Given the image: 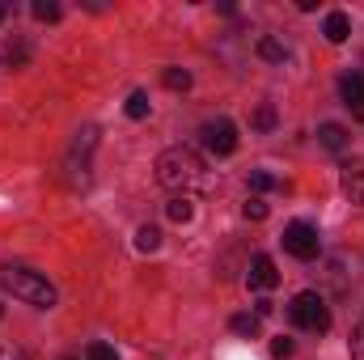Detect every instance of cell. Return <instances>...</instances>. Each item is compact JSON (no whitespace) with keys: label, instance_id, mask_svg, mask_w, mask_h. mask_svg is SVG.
I'll use <instances>...</instances> for the list:
<instances>
[{"label":"cell","instance_id":"cell-1","mask_svg":"<svg viewBox=\"0 0 364 360\" xmlns=\"http://www.w3.org/2000/svg\"><path fill=\"white\" fill-rule=\"evenodd\" d=\"M157 182L174 195H191V191H208V170L203 157L186 144H174L157 157Z\"/></svg>","mask_w":364,"mask_h":360},{"label":"cell","instance_id":"cell-2","mask_svg":"<svg viewBox=\"0 0 364 360\" xmlns=\"http://www.w3.org/2000/svg\"><path fill=\"white\" fill-rule=\"evenodd\" d=\"M0 284H4L13 297L38 305V309H51V305H55V288H51V280H43L38 271H30V268H4L0 271Z\"/></svg>","mask_w":364,"mask_h":360},{"label":"cell","instance_id":"cell-3","mask_svg":"<svg viewBox=\"0 0 364 360\" xmlns=\"http://www.w3.org/2000/svg\"><path fill=\"white\" fill-rule=\"evenodd\" d=\"M288 318H292V327H301V331H309V335H326V331H331V305H326L322 292H314V288H305V292L292 297Z\"/></svg>","mask_w":364,"mask_h":360},{"label":"cell","instance_id":"cell-4","mask_svg":"<svg viewBox=\"0 0 364 360\" xmlns=\"http://www.w3.org/2000/svg\"><path fill=\"white\" fill-rule=\"evenodd\" d=\"M284 250L292 255V259H318L322 255V238H318V229L314 225H305V221H292L288 229H284Z\"/></svg>","mask_w":364,"mask_h":360},{"label":"cell","instance_id":"cell-5","mask_svg":"<svg viewBox=\"0 0 364 360\" xmlns=\"http://www.w3.org/2000/svg\"><path fill=\"white\" fill-rule=\"evenodd\" d=\"M203 144H208V153H216V157H229V153L237 149V127H233L229 119L203 123Z\"/></svg>","mask_w":364,"mask_h":360},{"label":"cell","instance_id":"cell-6","mask_svg":"<svg viewBox=\"0 0 364 360\" xmlns=\"http://www.w3.org/2000/svg\"><path fill=\"white\" fill-rule=\"evenodd\" d=\"M246 284L259 288V292H272L275 284H279V271H275V263L267 259V255H255V259H250V268H246Z\"/></svg>","mask_w":364,"mask_h":360},{"label":"cell","instance_id":"cell-7","mask_svg":"<svg viewBox=\"0 0 364 360\" xmlns=\"http://www.w3.org/2000/svg\"><path fill=\"white\" fill-rule=\"evenodd\" d=\"M339 93H343V106L364 119V73H348V77L339 81Z\"/></svg>","mask_w":364,"mask_h":360},{"label":"cell","instance_id":"cell-8","mask_svg":"<svg viewBox=\"0 0 364 360\" xmlns=\"http://www.w3.org/2000/svg\"><path fill=\"white\" fill-rule=\"evenodd\" d=\"M322 34H326V43H348V34H352L348 13H331V17H326V26H322Z\"/></svg>","mask_w":364,"mask_h":360},{"label":"cell","instance_id":"cell-9","mask_svg":"<svg viewBox=\"0 0 364 360\" xmlns=\"http://www.w3.org/2000/svg\"><path fill=\"white\" fill-rule=\"evenodd\" d=\"M343 191L352 203H364V166H348L343 170Z\"/></svg>","mask_w":364,"mask_h":360},{"label":"cell","instance_id":"cell-10","mask_svg":"<svg viewBox=\"0 0 364 360\" xmlns=\"http://www.w3.org/2000/svg\"><path fill=\"white\" fill-rule=\"evenodd\" d=\"M318 140L331 149V153H343L348 149V132L339 127V123H322V132H318Z\"/></svg>","mask_w":364,"mask_h":360},{"label":"cell","instance_id":"cell-11","mask_svg":"<svg viewBox=\"0 0 364 360\" xmlns=\"http://www.w3.org/2000/svg\"><path fill=\"white\" fill-rule=\"evenodd\" d=\"M166 216H170V221H178V225H186V221L195 216V203H191V195H174V199L166 203Z\"/></svg>","mask_w":364,"mask_h":360},{"label":"cell","instance_id":"cell-12","mask_svg":"<svg viewBox=\"0 0 364 360\" xmlns=\"http://www.w3.org/2000/svg\"><path fill=\"white\" fill-rule=\"evenodd\" d=\"M157 246H161V229H157V225H140V229H136V250L153 255Z\"/></svg>","mask_w":364,"mask_h":360},{"label":"cell","instance_id":"cell-13","mask_svg":"<svg viewBox=\"0 0 364 360\" xmlns=\"http://www.w3.org/2000/svg\"><path fill=\"white\" fill-rule=\"evenodd\" d=\"M259 55H263L267 64H284V60H288V51H284V43H275L272 34H263V38H259Z\"/></svg>","mask_w":364,"mask_h":360},{"label":"cell","instance_id":"cell-14","mask_svg":"<svg viewBox=\"0 0 364 360\" xmlns=\"http://www.w3.org/2000/svg\"><path fill=\"white\" fill-rule=\"evenodd\" d=\"M123 110H127V119H144V115H149V93L136 90L132 97H127V106H123Z\"/></svg>","mask_w":364,"mask_h":360},{"label":"cell","instance_id":"cell-15","mask_svg":"<svg viewBox=\"0 0 364 360\" xmlns=\"http://www.w3.org/2000/svg\"><path fill=\"white\" fill-rule=\"evenodd\" d=\"M161 81H166L170 90H191V73H186V68H166Z\"/></svg>","mask_w":364,"mask_h":360},{"label":"cell","instance_id":"cell-16","mask_svg":"<svg viewBox=\"0 0 364 360\" xmlns=\"http://www.w3.org/2000/svg\"><path fill=\"white\" fill-rule=\"evenodd\" d=\"M229 327H233V331H237V335H250V339H255V335H259V318H255V314H237V318H233V322H229Z\"/></svg>","mask_w":364,"mask_h":360},{"label":"cell","instance_id":"cell-17","mask_svg":"<svg viewBox=\"0 0 364 360\" xmlns=\"http://www.w3.org/2000/svg\"><path fill=\"white\" fill-rule=\"evenodd\" d=\"M275 186H284V182L272 179L267 170H250V191H275Z\"/></svg>","mask_w":364,"mask_h":360},{"label":"cell","instance_id":"cell-18","mask_svg":"<svg viewBox=\"0 0 364 360\" xmlns=\"http://www.w3.org/2000/svg\"><path fill=\"white\" fill-rule=\"evenodd\" d=\"M255 127H259V132H272L275 127V106L272 102H263V106L255 110Z\"/></svg>","mask_w":364,"mask_h":360},{"label":"cell","instance_id":"cell-19","mask_svg":"<svg viewBox=\"0 0 364 360\" xmlns=\"http://www.w3.org/2000/svg\"><path fill=\"white\" fill-rule=\"evenodd\" d=\"M85 360H119V352H114L110 344H90V348H85Z\"/></svg>","mask_w":364,"mask_h":360},{"label":"cell","instance_id":"cell-20","mask_svg":"<svg viewBox=\"0 0 364 360\" xmlns=\"http://www.w3.org/2000/svg\"><path fill=\"white\" fill-rule=\"evenodd\" d=\"M34 17H38V21H55V17H60V4H51V0H34Z\"/></svg>","mask_w":364,"mask_h":360},{"label":"cell","instance_id":"cell-21","mask_svg":"<svg viewBox=\"0 0 364 360\" xmlns=\"http://www.w3.org/2000/svg\"><path fill=\"white\" fill-rule=\"evenodd\" d=\"M242 212H246L250 221H267V203H263L259 195H255V199H246V208H242Z\"/></svg>","mask_w":364,"mask_h":360},{"label":"cell","instance_id":"cell-22","mask_svg":"<svg viewBox=\"0 0 364 360\" xmlns=\"http://www.w3.org/2000/svg\"><path fill=\"white\" fill-rule=\"evenodd\" d=\"M352 360H364V322L352 331Z\"/></svg>","mask_w":364,"mask_h":360},{"label":"cell","instance_id":"cell-23","mask_svg":"<svg viewBox=\"0 0 364 360\" xmlns=\"http://www.w3.org/2000/svg\"><path fill=\"white\" fill-rule=\"evenodd\" d=\"M292 352H296V348H292V339H275V344H272V356L275 360H288Z\"/></svg>","mask_w":364,"mask_h":360},{"label":"cell","instance_id":"cell-24","mask_svg":"<svg viewBox=\"0 0 364 360\" xmlns=\"http://www.w3.org/2000/svg\"><path fill=\"white\" fill-rule=\"evenodd\" d=\"M272 309H275L272 301H259V305H255V318H267V314H272Z\"/></svg>","mask_w":364,"mask_h":360},{"label":"cell","instance_id":"cell-25","mask_svg":"<svg viewBox=\"0 0 364 360\" xmlns=\"http://www.w3.org/2000/svg\"><path fill=\"white\" fill-rule=\"evenodd\" d=\"M0 21H4V4H0Z\"/></svg>","mask_w":364,"mask_h":360}]
</instances>
